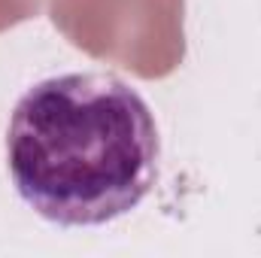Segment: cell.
Masks as SVG:
<instances>
[{
	"label": "cell",
	"mask_w": 261,
	"mask_h": 258,
	"mask_svg": "<svg viewBox=\"0 0 261 258\" xmlns=\"http://www.w3.org/2000/svg\"><path fill=\"white\" fill-rule=\"evenodd\" d=\"M12 189L40 219L97 228L137 210L161 173L146 97L116 73L70 70L34 82L6 125Z\"/></svg>",
	"instance_id": "cell-1"
}]
</instances>
